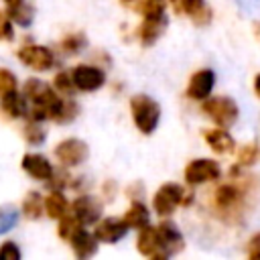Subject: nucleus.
I'll return each instance as SVG.
<instances>
[{
  "mask_svg": "<svg viewBox=\"0 0 260 260\" xmlns=\"http://www.w3.org/2000/svg\"><path fill=\"white\" fill-rule=\"evenodd\" d=\"M20 91L28 102V112H26L28 120H35V122L55 120V116L61 108L63 95L57 93L53 89V85H49L37 77H28Z\"/></svg>",
  "mask_w": 260,
  "mask_h": 260,
  "instance_id": "f257e3e1",
  "label": "nucleus"
},
{
  "mask_svg": "<svg viewBox=\"0 0 260 260\" xmlns=\"http://www.w3.org/2000/svg\"><path fill=\"white\" fill-rule=\"evenodd\" d=\"M130 116L140 134H152L160 120V106L146 93H136L130 98Z\"/></svg>",
  "mask_w": 260,
  "mask_h": 260,
  "instance_id": "f03ea898",
  "label": "nucleus"
},
{
  "mask_svg": "<svg viewBox=\"0 0 260 260\" xmlns=\"http://www.w3.org/2000/svg\"><path fill=\"white\" fill-rule=\"evenodd\" d=\"M232 179H236V177H232ZM246 195H248V187L242 183V179L228 181V183H221L213 191V205L223 217H228V215L236 217V213H240L244 209Z\"/></svg>",
  "mask_w": 260,
  "mask_h": 260,
  "instance_id": "7ed1b4c3",
  "label": "nucleus"
},
{
  "mask_svg": "<svg viewBox=\"0 0 260 260\" xmlns=\"http://www.w3.org/2000/svg\"><path fill=\"white\" fill-rule=\"evenodd\" d=\"M201 112H203L215 126L230 128V126L238 120L240 108H238V104H236L232 98H228V95H207V98L201 102Z\"/></svg>",
  "mask_w": 260,
  "mask_h": 260,
  "instance_id": "20e7f679",
  "label": "nucleus"
},
{
  "mask_svg": "<svg viewBox=\"0 0 260 260\" xmlns=\"http://www.w3.org/2000/svg\"><path fill=\"white\" fill-rule=\"evenodd\" d=\"M221 177V167L213 158H193L187 162L183 171V179L187 185L197 187L203 183H213Z\"/></svg>",
  "mask_w": 260,
  "mask_h": 260,
  "instance_id": "39448f33",
  "label": "nucleus"
},
{
  "mask_svg": "<svg viewBox=\"0 0 260 260\" xmlns=\"http://www.w3.org/2000/svg\"><path fill=\"white\" fill-rule=\"evenodd\" d=\"M16 57L24 67H28L32 71H39V73L49 71L55 65V53L45 45H35V43L22 45L16 51Z\"/></svg>",
  "mask_w": 260,
  "mask_h": 260,
  "instance_id": "423d86ee",
  "label": "nucleus"
},
{
  "mask_svg": "<svg viewBox=\"0 0 260 260\" xmlns=\"http://www.w3.org/2000/svg\"><path fill=\"white\" fill-rule=\"evenodd\" d=\"M185 189L179 183H162L152 195V209L158 217H169L183 201Z\"/></svg>",
  "mask_w": 260,
  "mask_h": 260,
  "instance_id": "0eeeda50",
  "label": "nucleus"
},
{
  "mask_svg": "<svg viewBox=\"0 0 260 260\" xmlns=\"http://www.w3.org/2000/svg\"><path fill=\"white\" fill-rule=\"evenodd\" d=\"M55 158L61 162V167H79L89 156V146L81 138H65L55 146Z\"/></svg>",
  "mask_w": 260,
  "mask_h": 260,
  "instance_id": "6e6552de",
  "label": "nucleus"
},
{
  "mask_svg": "<svg viewBox=\"0 0 260 260\" xmlns=\"http://www.w3.org/2000/svg\"><path fill=\"white\" fill-rule=\"evenodd\" d=\"M71 77H73V83H75V89L79 91H98L100 87H104L106 83V73L104 69L95 67V65H87V63H81V65H75L73 71H71Z\"/></svg>",
  "mask_w": 260,
  "mask_h": 260,
  "instance_id": "1a4fd4ad",
  "label": "nucleus"
},
{
  "mask_svg": "<svg viewBox=\"0 0 260 260\" xmlns=\"http://www.w3.org/2000/svg\"><path fill=\"white\" fill-rule=\"evenodd\" d=\"M167 24H169V18H167V12L162 14H148V16H142L138 28H136V35H138V41L144 45V47H150L154 45L162 32L167 30Z\"/></svg>",
  "mask_w": 260,
  "mask_h": 260,
  "instance_id": "9d476101",
  "label": "nucleus"
},
{
  "mask_svg": "<svg viewBox=\"0 0 260 260\" xmlns=\"http://www.w3.org/2000/svg\"><path fill=\"white\" fill-rule=\"evenodd\" d=\"M93 236L98 238V242L102 244H116L120 242L126 234H128V225L122 217H100L95 223H93Z\"/></svg>",
  "mask_w": 260,
  "mask_h": 260,
  "instance_id": "9b49d317",
  "label": "nucleus"
},
{
  "mask_svg": "<svg viewBox=\"0 0 260 260\" xmlns=\"http://www.w3.org/2000/svg\"><path fill=\"white\" fill-rule=\"evenodd\" d=\"M215 85V73L213 69H197L187 83V98L193 102H203L207 95H211V89Z\"/></svg>",
  "mask_w": 260,
  "mask_h": 260,
  "instance_id": "f8f14e48",
  "label": "nucleus"
},
{
  "mask_svg": "<svg viewBox=\"0 0 260 260\" xmlns=\"http://www.w3.org/2000/svg\"><path fill=\"white\" fill-rule=\"evenodd\" d=\"M69 211L83 225H93L102 217V205L91 195H77L73 199V203H69Z\"/></svg>",
  "mask_w": 260,
  "mask_h": 260,
  "instance_id": "ddd939ff",
  "label": "nucleus"
},
{
  "mask_svg": "<svg viewBox=\"0 0 260 260\" xmlns=\"http://www.w3.org/2000/svg\"><path fill=\"white\" fill-rule=\"evenodd\" d=\"M156 232H158V242H160V250H162L165 258L175 256V254H179V252L185 248V238H183V234L177 230L175 223H171V221H160V223L156 225Z\"/></svg>",
  "mask_w": 260,
  "mask_h": 260,
  "instance_id": "4468645a",
  "label": "nucleus"
},
{
  "mask_svg": "<svg viewBox=\"0 0 260 260\" xmlns=\"http://www.w3.org/2000/svg\"><path fill=\"white\" fill-rule=\"evenodd\" d=\"M20 167L22 171L32 177L35 181H49V177L53 175L55 167L51 165V160L45 156V154H39V152H26L22 158H20Z\"/></svg>",
  "mask_w": 260,
  "mask_h": 260,
  "instance_id": "2eb2a0df",
  "label": "nucleus"
},
{
  "mask_svg": "<svg viewBox=\"0 0 260 260\" xmlns=\"http://www.w3.org/2000/svg\"><path fill=\"white\" fill-rule=\"evenodd\" d=\"M177 14H187L195 24H207L211 20V10L205 0H167Z\"/></svg>",
  "mask_w": 260,
  "mask_h": 260,
  "instance_id": "dca6fc26",
  "label": "nucleus"
},
{
  "mask_svg": "<svg viewBox=\"0 0 260 260\" xmlns=\"http://www.w3.org/2000/svg\"><path fill=\"white\" fill-rule=\"evenodd\" d=\"M26 112H28V102L22 95V91L10 89V91H6V93L0 95V114L6 120L26 118Z\"/></svg>",
  "mask_w": 260,
  "mask_h": 260,
  "instance_id": "f3484780",
  "label": "nucleus"
},
{
  "mask_svg": "<svg viewBox=\"0 0 260 260\" xmlns=\"http://www.w3.org/2000/svg\"><path fill=\"white\" fill-rule=\"evenodd\" d=\"M136 250L146 256V258H152V260H165V254L160 250V242H158V232L156 228H152L150 223L142 230H138V236H136Z\"/></svg>",
  "mask_w": 260,
  "mask_h": 260,
  "instance_id": "a211bd4d",
  "label": "nucleus"
},
{
  "mask_svg": "<svg viewBox=\"0 0 260 260\" xmlns=\"http://www.w3.org/2000/svg\"><path fill=\"white\" fill-rule=\"evenodd\" d=\"M203 140L207 142V146L215 152V154H230L236 150V140L234 136L221 128V126H215V128H205L203 130Z\"/></svg>",
  "mask_w": 260,
  "mask_h": 260,
  "instance_id": "6ab92c4d",
  "label": "nucleus"
},
{
  "mask_svg": "<svg viewBox=\"0 0 260 260\" xmlns=\"http://www.w3.org/2000/svg\"><path fill=\"white\" fill-rule=\"evenodd\" d=\"M69 244H71V250H73V254L77 256V258H89V256H93L95 252H98V238L93 236V232L89 234L87 230H79L77 234H73L71 236V240H69Z\"/></svg>",
  "mask_w": 260,
  "mask_h": 260,
  "instance_id": "aec40b11",
  "label": "nucleus"
},
{
  "mask_svg": "<svg viewBox=\"0 0 260 260\" xmlns=\"http://www.w3.org/2000/svg\"><path fill=\"white\" fill-rule=\"evenodd\" d=\"M122 219L126 221V225H128L130 230H142V228H146V225L150 223V211H148V207H146L142 201L134 199V201L128 205V209L124 211Z\"/></svg>",
  "mask_w": 260,
  "mask_h": 260,
  "instance_id": "412c9836",
  "label": "nucleus"
},
{
  "mask_svg": "<svg viewBox=\"0 0 260 260\" xmlns=\"http://www.w3.org/2000/svg\"><path fill=\"white\" fill-rule=\"evenodd\" d=\"M43 205H45L47 217H51V219H59L61 215H65L69 211V201L61 189H51L47 193V197H43Z\"/></svg>",
  "mask_w": 260,
  "mask_h": 260,
  "instance_id": "4be33fe9",
  "label": "nucleus"
},
{
  "mask_svg": "<svg viewBox=\"0 0 260 260\" xmlns=\"http://www.w3.org/2000/svg\"><path fill=\"white\" fill-rule=\"evenodd\" d=\"M20 213L26 219H41V215L45 213V205H43V195L39 191H28L20 203Z\"/></svg>",
  "mask_w": 260,
  "mask_h": 260,
  "instance_id": "5701e85b",
  "label": "nucleus"
},
{
  "mask_svg": "<svg viewBox=\"0 0 260 260\" xmlns=\"http://www.w3.org/2000/svg\"><path fill=\"white\" fill-rule=\"evenodd\" d=\"M22 138L24 142H28L30 146H39L47 140V130L43 128V122H35V120H28L24 126H22Z\"/></svg>",
  "mask_w": 260,
  "mask_h": 260,
  "instance_id": "b1692460",
  "label": "nucleus"
},
{
  "mask_svg": "<svg viewBox=\"0 0 260 260\" xmlns=\"http://www.w3.org/2000/svg\"><path fill=\"white\" fill-rule=\"evenodd\" d=\"M81 228H85L71 211H67L65 215H61L59 217V223H57V234H59V238H63V240H71V236L73 234H77Z\"/></svg>",
  "mask_w": 260,
  "mask_h": 260,
  "instance_id": "393cba45",
  "label": "nucleus"
},
{
  "mask_svg": "<svg viewBox=\"0 0 260 260\" xmlns=\"http://www.w3.org/2000/svg\"><path fill=\"white\" fill-rule=\"evenodd\" d=\"M8 16L12 18V22H16V24H20V26H28L30 22H32V16H35V10H32V6L28 4V2H18V4H14V6H8Z\"/></svg>",
  "mask_w": 260,
  "mask_h": 260,
  "instance_id": "a878e982",
  "label": "nucleus"
},
{
  "mask_svg": "<svg viewBox=\"0 0 260 260\" xmlns=\"http://www.w3.org/2000/svg\"><path fill=\"white\" fill-rule=\"evenodd\" d=\"M85 45H87V39H85L83 32H71L59 43V49L65 55H77V53H81L85 49Z\"/></svg>",
  "mask_w": 260,
  "mask_h": 260,
  "instance_id": "bb28decb",
  "label": "nucleus"
},
{
  "mask_svg": "<svg viewBox=\"0 0 260 260\" xmlns=\"http://www.w3.org/2000/svg\"><path fill=\"white\" fill-rule=\"evenodd\" d=\"M77 112H79V108H77L75 100H73L71 95H63L61 108H59V112H57V116H55V120H53V122H57V124H67V122L75 120Z\"/></svg>",
  "mask_w": 260,
  "mask_h": 260,
  "instance_id": "cd10ccee",
  "label": "nucleus"
},
{
  "mask_svg": "<svg viewBox=\"0 0 260 260\" xmlns=\"http://www.w3.org/2000/svg\"><path fill=\"white\" fill-rule=\"evenodd\" d=\"M53 89L61 95H73L75 93V83H73L71 71H59L53 77Z\"/></svg>",
  "mask_w": 260,
  "mask_h": 260,
  "instance_id": "c85d7f7f",
  "label": "nucleus"
},
{
  "mask_svg": "<svg viewBox=\"0 0 260 260\" xmlns=\"http://www.w3.org/2000/svg\"><path fill=\"white\" fill-rule=\"evenodd\" d=\"M18 217H20V213L14 207H10V205L8 207H0V236L10 232L18 223Z\"/></svg>",
  "mask_w": 260,
  "mask_h": 260,
  "instance_id": "c756f323",
  "label": "nucleus"
},
{
  "mask_svg": "<svg viewBox=\"0 0 260 260\" xmlns=\"http://www.w3.org/2000/svg\"><path fill=\"white\" fill-rule=\"evenodd\" d=\"M256 158H258V144L256 142H248V144L238 148V167H248Z\"/></svg>",
  "mask_w": 260,
  "mask_h": 260,
  "instance_id": "7c9ffc66",
  "label": "nucleus"
},
{
  "mask_svg": "<svg viewBox=\"0 0 260 260\" xmlns=\"http://www.w3.org/2000/svg\"><path fill=\"white\" fill-rule=\"evenodd\" d=\"M14 39V22L6 10H0V41L8 43Z\"/></svg>",
  "mask_w": 260,
  "mask_h": 260,
  "instance_id": "2f4dec72",
  "label": "nucleus"
},
{
  "mask_svg": "<svg viewBox=\"0 0 260 260\" xmlns=\"http://www.w3.org/2000/svg\"><path fill=\"white\" fill-rule=\"evenodd\" d=\"M18 87V81H16V75L6 69V67H0V95L10 91V89H16Z\"/></svg>",
  "mask_w": 260,
  "mask_h": 260,
  "instance_id": "473e14b6",
  "label": "nucleus"
},
{
  "mask_svg": "<svg viewBox=\"0 0 260 260\" xmlns=\"http://www.w3.org/2000/svg\"><path fill=\"white\" fill-rule=\"evenodd\" d=\"M51 189H65V187H69L71 185V177H69V173H65V171H53V175L49 177V181H45Z\"/></svg>",
  "mask_w": 260,
  "mask_h": 260,
  "instance_id": "72a5a7b5",
  "label": "nucleus"
},
{
  "mask_svg": "<svg viewBox=\"0 0 260 260\" xmlns=\"http://www.w3.org/2000/svg\"><path fill=\"white\" fill-rule=\"evenodd\" d=\"M22 252L16 242H2L0 244V260H20Z\"/></svg>",
  "mask_w": 260,
  "mask_h": 260,
  "instance_id": "f704fd0d",
  "label": "nucleus"
},
{
  "mask_svg": "<svg viewBox=\"0 0 260 260\" xmlns=\"http://www.w3.org/2000/svg\"><path fill=\"white\" fill-rule=\"evenodd\" d=\"M248 256L250 258H260V232H256L248 240Z\"/></svg>",
  "mask_w": 260,
  "mask_h": 260,
  "instance_id": "c9c22d12",
  "label": "nucleus"
},
{
  "mask_svg": "<svg viewBox=\"0 0 260 260\" xmlns=\"http://www.w3.org/2000/svg\"><path fill=\"white\" fill-rule=\"evenodd\" d=\"M124 8H128V10H132V12H142V6H144V0H118Z\"/></svg>",
  "mask_w": 260,
  "mask_h": 260,
  "instance_id": "e433bc0d",
  "label": "nucleus"
},
{
  "mask_svg": "<svg viewBox=\"0 0 260 260\" xmlns=\"http://www.w3.org/2000/svg\"><path fill=\"white\" fill-rule=\"evenodd\" d=\"M102 191H104V197L108 195V201H112L114 195H116V183H114V181H106V183L102 185Z\"/></svg>",
  "mask_w": 260,
  "mask_h": 260,
  "instance_id": "4c0bfd02",
  "label": "nucleus"
},
{
  "mask_svg": "<svg viewBox=\"0 0 260 260\" xmlns=\"http://www.w3.org/2000/svg\"><path fill=\"white\" fill-rule=\"evenodd\" d=\"M254 93L260 98V73L254 77Z\"/></svg>",
  "mask_w": 260,
  "mask_h": 260,
  "instance_id": "58836bf2",
  "label": "nucleus"
},
{
  "mask_svg": "<svg viewBox=\"0 0 260 260\" xmlns=\"http://www.w3.org/2000/svg\"><path fill=\"white\" fill-rule=\"evenodd\" d=\"M252 28H254V32H256V37H258V41H260V20H256V22L252 24Z\"/></svg>",
  "mask_w": 260,
  "mask_h": 260,
  "instance_id": "ea45409f",
  "label": "nucleus"
},
{
  "mask_svg": "<svg viewBox=\"0 0 260 260\" xmlns=\"http://www.w3.org/2000/svg\"><path fill=\"white\" fill-rule=\"evenodd\" d=\"M18 2H22V0H4L6 6H14V4H18Z\"/></svg>",
  "mask_w": 260,
  "mask_h": 260,
  "instance_id": "a19ab883",
  "label": "nucleus"
}]
</instances>
